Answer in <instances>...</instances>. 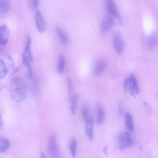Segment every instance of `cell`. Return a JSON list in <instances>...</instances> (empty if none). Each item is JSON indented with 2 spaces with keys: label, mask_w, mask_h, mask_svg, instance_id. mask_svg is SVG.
Here are the masks:
<instances>
[{
  "label": "cell",
  "mask_w": 158,
  "mask_h": 158,
  "mask_svg": "<svg viewBox=\"0 0 158 158\" xmlns=\"http://www.w3.org/2000/svg\"><path fill=\"white\" fill-rule=\"evenodd\" d=\"M28 85L26 81L23 77H16L11 80L9 91L12 98L17 102L23 101L27 93Z\"/></svg>",
  "instance_id": "1"
},
{
  "label": "cell",
  "mask_w": 158,
  "mask_h": 158,
  "mask_svg": "<svg viewBox=\"0 0 158 158\" xmlns=\"http://www.w3.org/2000/svg\"><path fill=\"white\" fill-rule=\"evenodd\" d=\"M15 67L11 56L7 54L3 55L0 59V78H4Z\"/></svg>",
  "instance_id": "2"
},
{
  "label": "cell",
  "mask_w": 158,
  "mask_h": 158,
  "mask_svg": "<svg viewBox=\"0 0 158 158\" xmlns=\"http://www.w3.org/2000/svg\"><path fill=\"white\" fill-rule=\"evenodd\" d=\"M31 39L28 35L27 37L25 47L22 55V62L27 67L31 66V64L33 60L31 51Z\"/></svg>",
  "instance_id": "3"
},
{
  "label": "cell",
  "mask_w": 158,
  "mask_h": 158,
  "mask_svg": "<svg viewBox=\"0 0 158 158\" xmlns=\"http://www.w3.org/2000/svg\"><path fill=\"white\" fill-rule=\"evenodd\" d=\"M105 8L108 14L119 22L121 18L117 6L114 0H105Z\"/></svg>",
  "instance_id": "4"
},
{
  "label": "cell",
  "mask_w": 158,
  "mask_h": 158,
  "mask_svg": "<svg viewBox=\"0 0 158 158\" xmlns=\"http://www.w3.org/2000/svg\"><path fill=\"white\" fill-rule=\"evenodd\" d=\"M115 23L114 18L108 14L103 18L101 23L100 31L102 34L108 33L113 27Z\"/></svg>",
  "instance_id": "5"
},
{
  "label": "cell",
  "mask_w": 158,
  "mask_h": 158,
  "mask_svg": "<svg viewBox=\"0 0 158 158\" xmlns=\"http://www.w3.org/2000/svg\"><path fill=\"white\" fill-rule=\"evenodd\" d=\"M118 141L119 148L122 151L129 148L131 146V135L128 132H124L121 134L119 136Z\"/></svg>",
  "instance_id": "6"
},
{
  "label": "cell",
  "mask_w": 158,
  "mask_h": 158,
  "mask_svg": "<svg viewBox=\"0 0 158 158\" xmlns=\"http://www.w3.org/2000/svg\"><path fill=\"white\" fill-rule=\"evenodd\" d=\"M113 43L114 49L118 54H121L124 49L123 40L120 33L116 31L114 34L113 37Z\"/></svg>",
  "instance_id": "7"
},
{
  "label": "cell",
  "mask_w": 158,
  "mask_h": 158,
  "mask_svg": "<svg viewBox=\"0 0 158 158\" xmlns=\"http://www.w3.org/2000/svg\"><path fill=\"white\" fill-rule=\"evenodd\" d=\"M106 63L103 60L98 59L95 62L93 68V74L95 76L101 75L105 71L106 67Z\"/></svg>",
  "instance_id": "8"
},
{
  "label": "cell",
  "mask_w": 158,
  "mask_h": 158,
  "mask_svg": "<svg viewBox=\"0 0 158 158\" xmlns=\"http://www.w3.org/2000/svg\"><path fill=\"white\" fill-rule=\"evenodd\" d=\"M35 19L36 27L38 32L43 33L45 31L46 25L44 18L41 12L37 10L35 14Z\"/></svg>",
  "instance_id": "9"
},
{
  "label": "cell",
  "mask_w": 158,
  "mask_h": 158,
  "mask_svg": "<svg viewBox=\"0 0 158 158\" xmlns=\"http://www.w3.org/2000/svg\"><path fill=\"white\" fill-rule=\"evenodd\" d=\"M48 151L50 155L52 157H56L58 155L59 147L56 137L54 135L52 136L50 139Z\"/></svg>",
  "instance_id": "10"
},
{
  "label": "cell",
  "mask_w": 158,
  "mask_h": 158,
  "mask_svg": "<svg viewBox=\"0 0 158 158\" xmlns=\"http://www.w3.org/2000/svg\"><path fill=\"white\" fill-rule=\"evenodd\" d=\"M9 35V30L8 27L5 25L1 26L0 28V44L2 45H6L8 41Z\"/></svg>",
  "instance_id": "11"
},
{
  "label": "cell",
  "mask_w": 158,
  "mask_h": 158,
  "mask_svg": "<svg viewBox=\"0 0 158 158\" xmlns=\"http://www.w3.org/2000/svg\"><path fill=\"white\" fill-rule=\"evenodd\" d=\"M56 31L61 43L64 45H67L69 43V37L67 32L59 26L56 27Z\"/></svg>",
  "instance_id": "12"
},
{
  "label": "cell",
  "mask_w": 158,
  "mask_h": 158,
  "mask_svg": "<svg viewBox=\"0 0 158 158\" xmlns=\"http://www.w3.org/2000/svg\"><path fill=\"white\" fill-rule=\"evenodd\" d=\"M128 78V86L130 92L132 95L135 96V94H137L139 92L137 80L133 75H131Z\"/></svg>",
  "instance_id": "13"
},
{
  "label": "cell",
  "mask_w": 158,
  "mask_h": 158,
  "mask_svg": "<svg viewBox=\"0 0 158 158\" xmlns=\"http://www.w3.org/2000/svg\"><path fill=\"white\" fill-rule=\"evenodd\" d=\"M85 131L86 135L90 140H92L93 138V127L94 121L93 119L89 118L86 122Z\"/></svg>",
  "instance_id": "14"
},
{
  "label": "cell",
  "mask_w": 158,
  "mask_h": 158,
  "mask_svg": "<svg viewBox=\"0 0 158 158\" xmlns=\"http://www.w3.org/2000/svg\"><path fill=\"white\" fill-rule=\"evenodd\" d=\"M11 4L9 0H0V12L2 14L9 12L11 8Z\"/></svg>",
  "instance_id": "15"
},
{
  "label": "cell",
  "mask_w": 158,
  "mask_h": 158,
  "mask_svg": "<svg viewBox=\"0 0 158 158\" xmlns=\"http://www.w3.org/2000/svg\"><path fill=\"white\" fill-rule=\"evenodd\" d=\"M125 124L127 129L129 131L134 130V125L131 114L129 113H127L125 115Z\"/></svg>",
  "instance_id": "16"
},
{
  "label": "cell",
  "mask_w": 158,
  "mask_h": 158,
  "mask_svg": "<svg viewBox=\"0 0 158 158\" xmlns=\"http://www.w3.org/2000/svg\"><path fill=\"white\" fill-rule=\"evenodd\" d=\"M65 60L64 56L62 55L59 57L57 65V70L59 74H62L64 70Z\"/></svg>",
  "instance_id": "17"
},
{
  "label": "cell",
  "mask_w": 158,
  "mask_h": 158,
  "mask_svg": "<svg viewBox=\"0 0 158 158\" xmlns=\"http://www.w3.org/2000/svg\"><path fill=\"white\" fill-rule=\"evenodd\" d=\"M10 146V142L8 139L4 137L0 138V152L4 153L9 148Z\"/></svg>",
  "instance_id": "18"
},
{
  "label": "cell",
  "mask_w": 158,
  "mask_h": 158,
  "mask_svg": "<svg viewBox=\"0 0 158 158\" xmlns=\"http://www.w3.org/2000/svg\"><path fill=\"white\" fill-rule=\"evenodd\" d=\"M105 112L102 107L100 105H98L97 107V123L98 124H102L104 121Z\"/></svg>",
  "instance_id": "19"
},
{
  "label": "cell",
  "mask_w": 158,
  "mask_h": 158,
  "mask_svg": "<svg viewBox=\"0 0 158 158\" xmlns=\"http://www.w3.org/2000/svg\"><path fill=\"white\" fill-rule=\"evenodd\" d=\"M157 43V38L155 35H152L149 37L147 40V45L150 50L154 49L156 46Z\"/></svg>",
  "instance_id": "20"
},
{
  "label": "cell",
  "mask_w": 158,
  "mask_h": 158,
  "mask_svg": "<svg viewBox=\"0 0 158 158\" xmlns=\"http://www.w3.org/2000/svg\"><path fill=\"white\" fill-rule=\"evenodd\" d=\"M79 99L78 95L73 94L69 96V101L71 104V109H74L75 110L77 108V102Z\"/></svg>",
  "instance_id": "21"
},
{
  "label": "cell",
  "mask_w": 158,
  "mask_h": 158,
  "mask_svg": "<svg viewBox=\"0 0 158 158\" xmlns=\"http://www.w3.org/2000/svg\"><path fill=\"white\" fill-rule=\"evenodd\" d=\"M77 142L74 138H72L69 143V148L72 156L75 157L76 154Z\"/></svg>",
  "instance_id": "22"
},
{
  "label": "cell",
  "mask_w": 158,
  "mask_h": 158,
  "mask_svg": "<svg viewBox=\"0 0 158 158\" xmlns=\"http://www.w3.org/2000/svg\"><path fill=\"white\" fill-rule=\"evenodd\" d=\"M82 114L83 119L85 122L89 118V109L86 105H84L83 106L82 110Z\"/></svg>",
  "instance_id": "23"
},
{
  "label": "cell",
  "mask_w": 158,
  "mask_h": 158,
  "mask_svg": "<svg viewBox=\"0 0 158 158\" xmlns=\"http://www.w3.org/2000/svg\"><path fill=\"white\" fill-rule=\"evenodd\" d=\"M38 0H28V6L31 9H35L38 7Z\"/></svg>",
  "instance_id": "24"
},
{
  "label": "cell",
  "mask_w": 158,
  "mask_h": 158,
  "mask_svg": "<svg viewBox=\"0 0 158 158\" xmlns=\"http://www.w3.org/2000/svg\"><path fill=\"white\" fill-rule=\"evenodd\" d=\"M67 84L68 87L69 93V96L73 95V90L72 81L71 79L69 78L67 80Z\"/></svg>",
  "instance_id": "25"
},
{
  "label": "cell",
  "mask_w": 158,
  "mask_h": 158,
  "mask_svg": "<svg viewBox=\"0 0 158 158\" xmlns=\"http://www.w3.org/2000/svg\"><path fill=\"white\" fill-rule=\"evenodd\" d=\"M143 105L146 109L148 114L150 116L152 113V108L150 104L147 102H143Z\"/></svg>",
  "instance_id": "26"
},
{
  "label": "cell",
  "mask_w": 158,
  "mask_h": 158,
  "mask_svg": "<svg viewBox=\"0 0 158 158\" xmlns=\"http://www.w3.org/2000/svg\"><path fill=\"white\" fill-rule=\"evenodd\" d=\"M27 69L26 70L25 75L27 78L30 80L32 77V72L31 66L27 67Z\"/></svg>",
  "instance_id": "27"
},
{
  "label": "cell",
  "mask_w": 158,
  "mask_h": 158,
  "mask_svg": "<svg viewBox=\"0 0 158 158\" xmlns=\"http://www.w3.org/2000/svg\"><path fill=\"white\" fill-rule=\"evenodd\" d=\"M129 85V78H126L124 81L123 82V85L124 89L127 90L128 85Z\"/></svg>",
  "instance_id": "28"
},
{
  "label": "cell",
  "mask_w": 158,
  "mask_h": 158,
  "mask_svg": "<svg viewBox=\"0 0 158 158\" xmlns=\"http://www.w3.org/2000/svg\"><path fill=\"white\" fill-rule=\"evenodd\" d=\"M103 152L106 156H107L108 148L107 147H105L103 149Z\"/></svg>",
  "instance_id": "29"
},
{
  "label": "cell",
  "mask_w": 158,
  "mask_h": 158,
  "mask_svg": "<svg viewBox=\"0 0 158 158\" xmlns=\"http://www.w3.org/2000/svg\"><path fill=\"white\" fill-rule=\"evenodd\" d=\"M3 122V121H2V117H1V118H0V128H1L3 124V122Z\"/></svg>",
  "instance_id": "30"
},
{
  "label": "cell",
  "mask_w": 158,
  "mask_h": 158,
  "mask_svg": "<svg viewBox=\"0 0 158 158\" xmlns=\"http://www.w3.org/2000/svg\"><path fill=\"white\" fill-rule=\"evenodd\" d=\"M41 156H42V158L45 157L44 155V153H41Z\"/></svg>",
  "instance_id": "31"
}]
</instances>
